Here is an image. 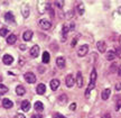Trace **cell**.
Listing matches in <instances>:
<instances>
[{
    "mask_svg": "<svg viewBox=\"0 0 121 118\" xmlns=\"http://www.w3.org/2000/svg\"><path fill=\"white\" fill-rule=\"evenodd\" d=\"M76 84H78V88H82L83 84H84V82H83V75L81 72H78V75H76Z\"/></svg>",
    "mask_w": 121,
    "mask_h": 118,
    "instance_id": "cell-11",
    "label": "cell"
},
{
    "mask_svg": "<svg viewBox=\"0 0 121 118\" xmlns=\"http://www.w3.org/2000/svg\"><path fill=\"white\" fill-rule=\"evenodd\" d=\"M96 47H98V51L101 53H104L105 50H107V43L104 41H99L96 43Z\"/></svg>",
    "mask_w": 121,
    "mask_h": 118,
    "instance_id": "cell-5",
    "label": "cell"
},
{
    "mask_svg": "<svg viewBox=\"0 0 121 118\" xmlns=\"http://www.w3.org/2000/svg\"><path fill=\"white\" fill-rule=\"evenodd\" d=\"M69 109H71V110H75V109H76V104H75V102H73L72 105L69 106Z\"/></svg>",
    "mask_w": 121,
    "mask_h": 118,
    "instance_id": "cell-31",
    "label": "cell"
},
{
    "mask_svg": "<svg viewBox=\"0 0 121 118\" xmlns=\"http://www.w3.org/2000/svg\"><path fill=\"white\" fill-rule=\"evenodd\" d=\"M87 52H89V45H82L81 47L78 48V55L80 57H83V56H85L87 54Z\"/></svg>",
    "mask_w": 121,
    "mask_h": 118,
    "instance_id": "cell-3",
    "label": "cell"
},
{
    "mask_svg": "<svg viewBox=\"0 0 121 118\" xmlns=\"http://www.w3.org/2000/svg\"><path fill=\"white\" fill-rule=\"evenodd\" d=\"M31 118H43V116H42L40 114H36V115H33Z\"/></svg>",
    "mask_w": 121,
    "mask_h": 118,
    "instance_id": "cell-35",
    "label": "cell"
},
{
    "mask_svg": "<svg viewBox=\"0 0 121 118\" xmlns=\"http://www.w3.org/2000/svg\"><path fill=\"white\" fill-rule=\"evenodd\" d=\"M55 5L58 6V8H62L63 5H64V1H55Z\"/></svg>",
    "mask_w": 121,
    "mask_h": 118,
    "instance_id": "cell-29",
    "label": "cell"
},
{
    "mask_svg": "<svg viewBox=\"0 0 121 118\" xmlns=\"http://www.w3.org/2000/svg\"><path fill=\"white\" fill-rule=\"evenodd\" d=\"M110 95H111V90H110L109 88L104 89L103 91H102V93H101V98H102V100H108L109 97H110Z\"/></svg>",
    "mask_w": 121,
    "mask_h": 118,
    "instance_id": "cell-14",
    "label": "cell"
},
{
    "mask_svg": "<svg viewBox=\"0 0 121 118\" xmlns=\"http://www.w3.org/2000/svg\"><path fill=\"white\" fill-rule=\"evenodd\" d=\"M34 107H35V109L37 110V111H39V113L44 110V105H43V102H40V101H36Z\"/></svg>",
    "mask_w": 121,
    "mask_h": 118,
    "instance_id": "cell-23",
    "label": "cell"
},
{
    "mask_svg": "<svg viewBox=\"0 0 121 118\" xmlns=\"http://www.w3.org/2000/svg\"><path fill=\"white\" fill-rule=\"evenodd\" d=\"M116 52H113V51H109L107 52V60L108 61H113L114 59H116Z\"/></svg>",
    "mask_w": 121,
    "mask_h": 118,
    "instance_id": "cell-22",
    "label": "cell"
},
{
    "mask_svg": "<svg viewBox=\"0 0 121 118\" xmlns=\"http://www.w3.org/2000/svg\"><path fill=\"white\" fill-rule=\"evenodd\" d=\"M20 48H22V50H25V48H26V46H25V45H22V46H20Z\"/></svg>",
    "mask_w": 121,
    "mask_h": 118,
    "instance_id": "cell-41",
    "label": "cell"
},
{
    "mask_svg": "<svg viewBox=\"0 0 121 118\" xmlns=\"http://www.w3.org/2000/svg\"><path fill=\"white\" fill-rule=\"evenodd\" d=\"M65 83H66V87L69 88H72L74 86V83H75V79L72 74H69L65 79Z\"/></svg>",
    "mask_w": 121,
    "mask_h": 118,
    "instance_id": "cell-4",
    "label": "cell"
},
{
    "mask_svg": "<svg viewBox=\"0 0 121 118\" xmlns=\"http://www.w3.org/2000/svg\"><path fill=\"white\" fill-rule=\"evenodd\" d=\"M49 84H51V89H52L53 91H56L57 88L60 87V80H58V79H53Z\"/></svg>",
    "mask_w": 121,
    "mask_h": 118,
    "instance_id": "cell-8",
    "label": "cell"
},
{
    "mask_svg": "<svg viewBox=\"0 0 121 118\" xmlns=\"http://www.w3.org/2000/svg\"><path fill=\"white\" fill-rule=\"evenodd\" d=\"M116 89H117L118 91H120V90H121V83L120 82L116 83Z\"/></svg>",
    "mask_w": 121,
    "mask_h": 118,
    "instance_id": "cell-33",
    "label": "cell"
},
{
    "mask_svg": "<svg viewBox=\"0 0 121 118\" xmlns=\"http://www.w3.org/2000/svg\"><path fill=\"white\" fill-rule=\"evenodd\" d=\"M121 108V100H118L117 102V107H116V110H119Z\"/></svg>",
    "mask_w": 121,
    "mask_h": 118,
    "instance_id": "cell-32",
    "label": "cell"
},
{
    "mask_svg": "<svg viewBox=\"0 0 121 118\" xmlns=\"http://www.w3.org/2000/svg\"><path fill=\"white\" fill-rule=\"evenodd\" d=\"M71 29L69 26V24H64L63 25V28H62V35H63V41H65L66 39V35H67V33H69V31Z\"/></svg>",
    "mask_w": 121,
    "mask_h": 118,
    "instance_id": "cell-15",
    "label": "cell"
},
{
    "mask_svg": "<svg viewBox=\"0 0 121 118\" xmlns=\"http://www.w3.org/2000/svg\"><path fill=\"white\" fill-rule=\"evenodd\" d=\"M101 118H111V115L109 114V113H107V114H104Z\"/></svg>",
    "mask_w": 121,
    "mask_h": 118,
    "instance_id": "cell-36",
    "label": "cell"
},
{
    "mask_svg": "<svg viewBox=\"0 0 121 118\" xmlns=\"http://www.w3.org/2000/svg\"><path fill=\"white\" fill-rule=\"evenodd\" d=\"M25 92H26V89L22 87V86H17L16 87V93H17L18 96H24Z\"/></svg>",
    "mask_w": 121,
    "mask_h": 118,
    "instance_id": "cell-20",
    "label": "cell"
},
{
    "mask_svg": "<svg viewBox=\"0 0 121 118\" xmlns=\"http://www.w3.org/2000/svg\"><path fill=\"white\" fill-rule=\"evenodd\" d=\"M2 106H4V108L9 109V108H11V107L13 106V101H11V100H9V99H7V98H6V99H4V100H2Z\"/></svg>",
    "mask_w": 121,
    "mask_h": 118,
    "instance_id": "cell-19",
    "label": "cell"
},
{
    "mask_svg": "<svg viewBox=\"0 0 121 118\" xmlns=\"http://www.w3.org/2000/svg\"><path fill=\"white\" fill-rule=\"evenodd\" d=\"M78 14H80V15H83V14H84V5H83L82 2H80V4L78 5Z\"/></svg>",
    "mask_w": 121,
    "mask_h": 118,
    "instance_id": "cell-25",
    "label": "cell"
},
{
    "mask_svg": "<svg viewBox=\"0 0 121 118\" xmlns=\"http://www.w3.org/2000/svg\"><path fill=\"white\" fill-rule=\"evenodd\" d=\"M4 19H6L7 23H15V16H13V14L10 13V11L4 14Z\"/></svg>",
    "mask_w": 121,
    "mask_h": 118,
    "instance_id": "cell-12",
    "label": "cell"
},
{
    "mask_svg": "<svg viewBox=\"0 0 121 118\" xmlns=\"http://www.w3.org/2000/svg\"><path fill=\"white\" fill-rule=\"evenodd\" d=\"M120 44H121V36H120Z\"/></svg>",
    "mask_w": 121,
    "mask_h": 118,
    "instance_id": "cell-42",
    "label": "cell"
},
{
    "mask_svg": "<svg viewBox=\"0 0 121 118\" xmlns=\"http://www.w3.org/2000/svg\"><path fill=\"white\" fill-rule=\"evenodd\" d=\"M78 37H75V38H74L73 41H72V44H71V46H72V47H74V46L76 45V42H78Z\"/></svg>",
    "mask_w": 121,
    "mask_h": 118,
    "instance_id": "cell-30",
    "label": "cell"
},
{
    "mask_svg": "<svg viewBox=\"0 0 121 118\" xmlns=\"http://www.w3.org/2000/svg\"><path fill=\"white\" fill-rule=\"evenodd\" d=\"M30 56L33 57H37L39 55V46L38 45H34L33 47L30 48Z\"/></svg>",
    "mask_w": 121,
    "mask_h": 118,
    "instance_id": "cell-7",
    "label": "cell"
},
{
    "mask_svg": "<svg viewBox=\"0 0 121 118\" xmlns=\"http://www.w3.org/2000/svg\"><path fill=\"white\" fill-rule=\"evenodd\" d=\"M16 41H17V36L15 35V34H10V35H8V37H7V43H8L9 45L15 44Z\"/></svg>",
    "mask_w": 121,
    "mask_h": 118,
    "instance_id": "cell-16",
    "label": "cell"
},
{
    "mask_svg": "<svg viewBox=\"0 0 121 118\" xmlns=\"http://www.w3.org/2000/svg\"><path fill=\"white\" fill-rule=\"evenodd\" d=\"M8 35V29L7 28H1L0 29V36H2V37H4V36Z\"/></svg>",
    "mask_w": 121,
    "mask_h": 118,
    "instance_id": "cell-27",
    "label": "cell"
},
{
    "mask_svg": "<svg viewBox=\"0 0 121 118\" xmlns=\"http://www.w3.org/2000/svg\"><path fill=\"white\" fill-rule=\"evenodd\" d=\"M22 109L24 110V111H29V109H30V102L28 100H24L22 102Z\"/></svg>",
    "mask_w": 121,
    "mask_h": 118,
    "instance_id": "cell-17",
    "label": "cell"
},
{
    "mask_svg": "<svg viewBox=\"0 0 121 118\" xmlns=\"http://www.w3.org/2000/svg\"><path fill=\"white\" fill-rule=\"evenodd\" d=\"M69 17H73V10H71V11L67 13V18H69Z\"/></svg>",
    "mask_w": 121,
    "mask_h": 118,
    "instance_id": "cell-37",
    "label": "cell"
},
{
    "mask_svg": "<svg viewBox=\"0 0 121 118\" xmlns=\"http://www.w3.org/2000/svg\"><path fill=\"white\" fill-rule=\"evenodd\" d=\"M42 60H43V63H45V64L49 63V60H51L49 53H48V52H44V53H43V57H42Z\"/></svg>",
    "mask_w": 121,
    "mask_h": 118,
    "instance_id": "cell-24",
    "label": "cell"
},
{
    "mask_svg": "<svg viewBox=\"0 0 121 118\" xmlns=\"http://www.w3.org/2000/svg\"><path fill=\"white\" fill-rule=\"evenodd\" d=\"M95 81H96V71H95V69H93V70H92V72H91L90 84H94V86H95Z\"/></svg>",
    "mask_w": 121,
    "mask_h": 118,
    "instance_id": "cell-18",
    "label": "cell"
},
{
    "mask_svg": "<svg viewBox=\"0 0 121 118\" xmlns=\"http://www.w3.org/2000/svg\"><path fill=\"white\" fill-rule=\"evenodd\" d=\"M22 64H24V59L20 57V65H22Z\"/></svg>",
    "mask_w": 121,
    "mask_h": 118,
    "instance_id": "cell-40",
    "label": "cell"
},
{
    "mask_svg": "<svg viewBox=\"0 0 121 118\" xmlns=\"http://www.w3.org/2000/svg\"><path fill=\"white\" fill-rule=\"evenodd\" d=\"M56 64H57V66H58V68H64V66H65V59L63 56L57 57Z\"/></svg>",
    "mask_w": 121,
    "mask_h": 118,
    "instance_id": "cell-21",
    "label": "cell"
},
{
    "mask_svg": "<svg viewBox=\"0 0 121 118\" xmlns=\"http://www.w3.org/2000/svg\"><path fill=\"white\" fill-rule=\"evenodd\" d=\"M46 91V86L44 84V83H39L37 88H36V92L38 93V95H44Z\"/></svg>",
    "mask_w": 121,
    "mask_h": 118,
    "instance_id": "cell-13",
    "label": "cell"
},
{
    "mask_svg": "<svg viewBox=\"0 0 121 118\" xmlns=\"http://www.w3.org/2000/svg\"><path fill=\"white\" fill-rule=\"evenodd\" d=\"M55 118H66V117H65V116H63V115L56 114V115H55Z\"/></svg>",
    "mask_w": 121,
    "mask_h": 118,
    "instance_id": "cell-38",
    "label": "cell"
},
{
    "mask_svg": "<svg viewBox=\"0 0 121 118\" xmlns=\"http://www.w3.org/2000/svg\"><path fill=\"white\" fill-rule=\"evenodd\" d=\"M13 118H26V117H25V115H22V114H17Z\"/></svg>",
    "mask_w": 121,
    "mask_h": 118,
    "instance_id": "cell-34",
    "label": "cell"
},
{
    "mask_svg": "<svg viewBox=\"0 0 121 118\" xmlns=\"http://www.w3.org/2000/svg\"><path fill=\"white\" fill-rule=\"evenodd\" d=\"M7 91H8V88L4 87V84H0V96H1L2 93H6Z\"/></svg>",
    "mask_w": 121,
    "mask_h": 118,
    "instance_id": "cell-26",
    "label": "cell"
},
{
    "mask_svg": "<svg viewBox=\"0 0 121 118\" xmlns=\"http://www.w3.org/2000/svg\"><path fill=\"white\" fill-rule=\"evenodd\" d=\"M118 74H119V75L121 77V66L119 68V70H118Z\"/></svg>",
    "mask_w": 121,
    "mask_h": 118,
    "instance_id": "cell-39",
    "label": "cell"
},
{
    "mask_svg": "<svg viewBox=\"0 0 121 118\" xmlns=\"http://www.w3.org/2000/svg\"><path fill=\"white\" fill-rule=\"evenodd\" d=\"M39 26L42 27L43 29L47 31V29H49L52 27V23L49 22V20H47V19H40L39 20Z\"/></svg>",
    "mask_w": 121,
    "mask_h": 118,
    "instance_id": "cell-2",
    "label": "cell"
},
{
    "mask_svg": "<svg viewBox=\"0 0 121 118\" xmlns=\"http://www.w3.org/2000/svg\"><path fill=\"white\" fill-rule=\"evenodd\" d=\"M24 78L26 80V82H28V83H35V81H36V77H35V74L33 72H27V73H25V74H24Z\"/></svg>",
    "mask_w": 121,
    "mask_h": 118,
    "instance_id": "cell-1",
    "label": "cell"
},
{
    "mask_svg": "<svg viewBox=\"0 0 121 118\" xmlns=\"http://www.w3.org/2000/svg\"><path fill=\"white\" fill-rule=\"evenodd\" d=\"M31 37H33V32L31 31H25L24 33H22V39H24L25 42L30 41Z\"/></svg>",
    "mask_w": 121,
    "mask_h": 118,
    "instance_id": "cell-10",
    "label": "cell"
},
{
    "mask_svg": "<svg viewBox=\"0 0 121 118\" xmlns=\"http://www.w3.org/2000/svg\"><path fill=\"white\" fill-rule=\"evenodd\" d=\"M29 7L27 5H22V15L24 18H28L29 17Z\"/></svg>",
    "mask_w": 121,
    "mask_h": 118,
    "instance_id": "cell-9",
    "label": "cell"
},
{
    "mask_svg": "<svg viewBox=\"0 0 121 118\" xmlns=\"http://www.w3.org/2000/svg\"><path fill=\"white\" fill-rule=\"evenodd\" d=\"M2 62H4V64H6V65H11L13 62V57L11 55H9V54H6L2 57Z\"/></svg>",
    "mask_w": 121,
    "mask_h": 118,
    "instance_id": "cell-6",
    "label": "cell"
},
{
    "mask_svg": "<svg viewBox=\"0 0 121 118\" xmlns=\"http://www.w3.org/2000/svg\"><path fill=\"white\" fill-rule=\"evenodd\" d=\"M114 48H116V51H117V52H116V54H117V55H120V54H121V48L119 47L118 45H114Z\"/></svg>",
    "mask_w": 121,
    "mask_h": 118,
    "instance_id": "cell-28",
    "label": "cell"
}]
</instances>
